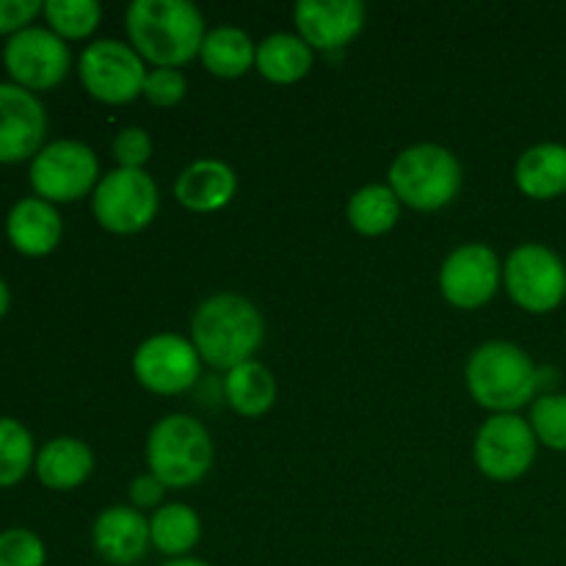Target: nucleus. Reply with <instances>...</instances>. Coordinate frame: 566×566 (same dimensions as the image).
Segmentation results:
<instances>
[{
	"instance_id": "obj_1",
	"label": "nucleus",
	"mask_w": 566,
	"mask_h": 566,
	"mask_svg": "<svg viewBox=\"0 0 566 566\" xmlns=\"http://www.w3.org/2000/svg\"><path fill=\"white\" fill-rule=\"evenodd\" d=\"M130 48L153 66L180 70L202 50L205 17L188 0H133L125 14Z\"/></svg>"
},
{
	"instance_id": "obj_2",
	"label": "nucleus",
	"mask_w": 566,
	"mask_h": 566,
	"mask_svg": "<svg viewBox=\"0 0 566 566\" xmlns=\"http://www.w3.org/2000/svg\"><path fill=\"white\" fill-rule=\"evenodd\" d=\"M263 313L241 293H219L205 298L191 318V343L202 363L230 374L249 363L263 346Z\"/></svg>"
},
{
	"instance_id": "obj_3",
	"label": "nucleus",
	"mask_w": 566,
	"mask_h": 566,
	"mask_svg": "<svg viewBox=\"0 0 566 566\" xmlns=\"http://www.w3.org/2000/svg\"><path fill=\"white\" fill-rule=\"evenodd\" d=\"M464 379L479 407L492 415H517L539 390L542 370L517 343L490 340L470 354Z\"/></svg>"
},
{
	"instance_id": "obj_4",
	"label": "nucleus",
	"mask_w": 566,
	"mask_h": 566,
	"mask_svg": "<svg viewBox=\"0 0 566 566\" xmlns=\"http://www.w3.org/2000/svg\"><path fill=\"white\" fill-rule=\"evenodd\" d=\"M216 459L210 431L191 415H166L147 437V468L166 490L197 486Z\"/></svg>"
},
{
	"instance_id": "obj_5",
	"label": "nucleus",
	"mask_w": 566,
	"mask_h": 566,
	"mask_svg": "<svg viewBox=\"0 0 566 566\" xmlns=\"http://www.w3.org/2000/svg\"><path fill=\"white\" fill-rule=\"evenodd\" d=\"M387 177V186L396 191L398 202L423 213L446 208L462 191V164L440 144L407 147L396 155Z\"/></svg>"
},
{
	"instance_id": "obj_6",
	"label": "nucleus",
	"mask_w": 566,
	"mask_h": 566,
	"mask_svg": "<svg viewBox=\"0 0 566 566\" xmlns=\"http://www.w3.org/2000/svg\"><path fill=\"white\" fill-rule=\"evenodd\" d=\"M158 186L144 169H114L99 177L92 193V213L114 235H136L158 216Z\"/></svg>"
},
{
	"instance_id": "obj_7",
	"label": "nucleus",
	"mask_w": 566,
	"mask_h": 566,
	"mask_svg": "<svg viewBox=\"0 0 566 566\" xmlns=\"http://www.w3.org/2000/svg\"><path fill=\"white\" fill-rule=\"evenodd\" d=\"M147 72L142 55L119 39H97L77 59V75L86 92L108 105L142 97Z\"/></svg>"
},
{
	"instance_id": "obj_8",
	"label": "nucleus",
	"mask_w": 566,
	"mask_h": 566,
	"mask_svg": "<svg viewBox=\"0 0 566 566\" xmlns=\"http://www.w3.org/2000/svg\"><path fill=\"white\" fill-rule=\"evenodd\" d=\"M99 182V160L92 147L75 138L44 144L31 160V186L48 202H75Z\"/></svg>"
},
{
	"instance_id": "obj_9",
	"label": "nucleus",
	"mask_w": 566,
	"mask_h": 566,
	"mask_svg": "<svg viewBox=\"0 0 566 566\" xmlns=\"http://www.w3.org/2000/svg\"><path fill=\"white\" fill-rule=\"evenodd\" d=\"M503 282L517 307L528 313H551L566 298V265L553 249L523 243L509 254Z\"/></svg>"
},
{
	"instance_id": "obj_10",
	"label": "nucleus",
	"mask_w": 566,
	"mask_h": 566,
	"mask_svg": "<svg viewBox=\"0 0 566 566\" xmlns=\"http://www.w3.org/2000/svg\"><path fill=\"white\" fill-rule=\"evenodd\" d=\"M133 374L138 385L155 396H180L199 381L202 357L188 337L160 332L136 348Z\"/></svg>"
},
{
	"instance_id": "obj_11",
	"label": "nucleus",
	"mask_w": 566,
	"mask_h": 566,
	"mask_svg": "<svg viewBox=\"0 0 566 566\" xmlns=\"http://www.w3.org/2000/svg\"><path fill=\"white\" fill-rule=\"evenodd\" d=\"M3 64L17 86L28 92H44L64 81L72 66V53L55 31L28 25L9 36L3 48Z\"/></svg>"
},
{
	"instance_id": "obj_12",
	"label": "nucleus",
	"mask_w": 566,
	"mask_h": 566,
	"mask_svg": "<svg viewBox=\"0 0 566 566\" xmlns=\"http://www.w3.org/2000/svg\"><path fill=\"white\" fill-rule=\"evenodd\" d=\"M534 429L520 415H492L475 434V468L492 481H514L531 470L536 459Z\"/></svg>"
},
{
	"instance_id": "obj_13",
	"label": "nucleus",
	"mask_w": 566,
	"mask_h": 566,
	"mask_svg": "<svg viewBox=\"0 0 566 566\" xmlns=\"http://www.w3.org/2000/svg\"><path fill=\"white\" fill-rule=\"evenodd\" d=\"M503 282V263L486 243L453 249L440 269V291L459 310H479L495 298Z\"/></svg>"
},
{
	"instance_id": "obj_14",
	"label": "nucleus",
	"mask_w": 566,
	"mask_h": 566,
	"mask_svg": "<svg viewBox=\"0 0 566 566\" xmlns=\"http://www.w3.org/2000/svg\"><path fill=\"white\" fill-rule=\"evenodd\" d=\"M48 133V114L39 97L17 83H0V164L36 158Z\"/></svg>"
},
{
	"instance_id": "obj_15",
	"label": "nucleus",
	"mask_w": 566,
	"mask_h": 566,
	"mask_svg": "<svg viewBox=\"0 0 566 566\" xmlns=\"http://www.w3.org/2000/svg\"><path fill=\"white\" fill-rule=\"evenodd\" d=\"M365 3L359 0H298L293 9L298 36L313 50H340L365 28Z\"/></svg>"
},
{
	"instance_id": "obj_16",
	"label": "nucleus",
	"mask_w": 566,
	"mask_h": 566,
	"mask_svg": "<svg viewBox=\"0 0 566 566\" xmlns=\"http://www.w3.org/2000/svg\"><path fill=\"white\" fill-rule=\"evenodd\" d=\"M92 545L108 564L130 566L147 556L149 520L133 506H111L94 520Z\"/></svg>"
},
{
	"instance_id": "obj_17",
	"label": "nucleus",
	"mask_w": 566,
	"mask_h": 566,
	"mask_svg": "<svg viewBox=\"0 0 566 566\" xmlns=\"http://www.w3.org/2000/svg\"><path fill=\"white\" fill-rule=\"evenodd\" d=\"M238 191V177L224 160L202 158L180 171L175 182V197L182 208L193 213H216L227 208Z\"/></svg>"
},
{
	"instance_id": "obj_18",
	"label": "nucleus",
	"mask_w": 566,
	"mask_h": 566,
	"mask_svg": "<svg viewBox=\"0 0 566 566\" xmlns=\"http://www.w3.org/2000/svg\"><path fill=\"white\" fill-rule=\"evenodd\" d=\"M6 232H9V241L14 243L17 252L28 254V258H42L61 243L64 221H61V213L53 202L42 197H25L9 210Z\"/></svg>"
},
{
	"instance_id": "obj_19",
	"label": "nucleus",
	"mask_w": 566,
	"mask_h": 566,
	"mask_svg": "<svg viewBox=\"0 0 566 566\" xmlns=\"http://www.w3.org/2000/svg\"><path fill=\"white\" fill-rule=\"evenodd\" d=\"M36 475L44 486L59 492L77 490L94 470V453L77 437H55L36 453Z\"/></svg>"
},
{
	"instance_id": "obj_20",
	"label": "nucleus",
	"mask_w": 566,
	"mask_h": 566,
	"mask_svg": "<svg viewBox=\"0 0 566 566\" xmlns=\"http://www.w3.org/2000/svg\"><path fill=\"white\" fill-rule=\"evenodd\" d=\"M517 188L531 199H556L566 193V147L556 142L525 149L514 169Z\"/></svg>"
},
{
	"instance_id": "obj_21",
	"label": "nucleus",
	"mask_w": 566,
	"mask_h": 566,
	"mask_svg": "<svg viewBox=\"0 0 566 566\" xmlns=\"http://www.w3.org/2000/svg\"><path fill=\"white\" fill-rule=\"evenodd\" d=\"M254 70L271 83H298L313 70V48L298 33H271L258 44Z\"/></svg>"
},
{
	"instance_id": "obj_22",
	"label": "nucleus",
	"mask_w": 566,
	"mask_h": 566,
	"mask_svg": "<svg viewBox=\"0 0 566 566\" xmlns=\"http://www.w3.org/2000/svg\"><path fill=\"white\" fill-rule=\"evenodd\" d=\"M205 70L216 77H241L258 61V44L247 31L235 25H219L208 31L202 50H199Z\"/></svg>"
},
{
	"instance_id": "obj_23",
	"label": "nucleus",
	"mask_w": 566,
	"mask_h": 566,
	"mask_svg": "<svg viewBox=\"0 0 566 566\" xmlns=\"http://www.w3.org/2000/svg\"><path fill=\"white\" fill-rule=\"evenodd\" d=\"M224 398L241 418H260L276 401L274 374L258 359H249L224 376Z\"/></svg>"
},
{
	"instance_id": "obj_24",
	"label": "nucleus",
	"mask_w": 566,
	"mask_h": 566,
	"mask_svg": "<svg viewBox=\"0 0 566 566\" xmlns=\"http://www.w3.org/2000/svg\"><path fill=\"white\" fill-rule=\"evenodd\" d=\"M202 536V520L186 503H164L149 517V539L158 553L169 558H182L197 547Z\"/></svg>"
},
{
	"instance_id": "obj_25",
	"label": "nucleus",
	"mask_w": 566,
	"mask_h": 566,
	"mask_svg": "<svg viewBox=\"0 0 566 566\" xmlns=\"http://www.w3.org/2000/svg\"><path fill=\"white\" fill-rule=\"evenodd\" d=\"M348 224L359 232V235H385L396 227L398 216H401V202H398L396 191L390 186H365L348 199Z\"/></svg>"
},
{
	"instance_id": "obj_26",
	"label": "nucleus",
	"mask_w": 566,
	"mask_h": 566,
	"mask_svg": "<svg viewBox=\"0 0 566 566\" xmlns=\"http://www.w3.org/2000/svg\"><path fill=\"white\" fill-rule=\"evenodd\" d=\"M36 464L33 437L20 420L0 418V486H14Z\"/></svg>"
},
{
	"instance_id": "obj_27",
	"label": "nucleus",
	"mask_w": 566,
	"mask_h": 566,
	"mask_svg": "<svg viewBox=\"0 0 566 566\" xmlns=\"http://www.w3.org/2000/svg\"><path fill=\"white\" fill-rule=\"evenodd\" d=\"M44 17L61 39H86L99 25L103 9L97 0H48Z\"/></svg>"
},
{
	"instance_id": "obj_28",
	"label": "nucleus",
	"mask_w": 566,
	"mask_h": 566,
	"mask_svg": "<svg viewBox=\"0 0 566 566\" xmlns=\"http://www.w3.org/2000/svg\"><path fill=\"white\" fill-rule=\"evenodd\" d=\"M531 429L536 442L551 451H566V392H545L531 403Z\"/></svg>"
},
{
	"instance_id": "obj_29",
	"label": "nucleus",
	"mask_w": 566,
	"mask_h": 566,
	"mask_svg": "<svg viewBox=\"0 0 566 566\" xmlns=\"http://www.w3.org/2000/svg\"><path fill=\"white\" fill-rule=\"evenodd\" d=\"M44 542L28 528L0 531V566H44Z\"/></svg>"
},
{
	"instance_id": "obj_30",
	"label": "nucleus",
	"mask_w": 566,
	"mask_h": 566,
	"mask_svg": "<svg viewBox=\"0 0 566 566\" xmlns=\"http://www.w3.org/2000/svg\"><path fill=\"white\" fill-rule=\"evenodd\" d=\"M188 92V81L180 70H169V66H153L144 81L142 97L158 108H171V105L182 103Z\"/></svg>"
},
{
	"instance_id": "obj_31",
	"label": "nucleus",
	"mask_w": 566,
	"mask_h": 566,
	"mask_svg": "<svg viewBox=\"0 0 566 566\" xmlns=\"http://www.w3.org/2000/svg\"><path fill=\"white\" fill-rule=\"evenodd\" d=\"M114 158L119 169H144L153 158V138L144 127H125L114 138Z\"/></svg>"
},
{
	"instance_id": "obj_32",
	"label": "nucleus",
	"mask_w": 566,
	"mask_h": 566,
	"mask_svg": "<svg viewBox=\"0 0 566 566\" xmlns=\"http://www.w3.org/2000/svg\"><path fill=\"white\" fill-rule=\"evenodd\" d=\"M44 11V3L39 0H0V33H11L31 25L33 17Z\"/></svg>"
},
{
	"instance_id": "obj_33",
	"label": "nucleus",
	"mask_w": 566,
	"mask_h": 566,
	"mask_svg": "<svg viewBox=\"0 0 566 566\" xmlns=\"http://www.w3.org/2000/svg\"><path fill=\"white\" fill-rule=\"evenodd\" d=\"M127 495H130V506L138 509V512H149L155 509L158 512L164 506V495H166V486L155 479L153 473H144L138 479H133V484L127 486Z\"/></svg>"
},
{
	"instance_id": "obj_34",
	"label": "nucleus",
	"mask_w": 566,
	"mask_h": 566,
	"mask_svg": "<svg viewBox=\"0 0 566 566\" xmlns=\"http://www.w3.org/2000/svg\"><path fill=\"white\" fill-rule=\"evenodd\" d=\"M9 304H11V293H9V285L3 282V276H0V318H3L6 313H9Z\"/></svg>"
},
{
	"instance_id": "obj_35",
	"label": "nucleus",
	"mask_w": 566,
	"mask_h": 566,
	"mask_svg": "<svg viewBox=\"0 0 566 566\" xmlns=\"http://www.w3.org/2000/svg\"><path fill=\"white\" fill-rule=\"evenodd\" d=\"M164 566H210L202 558H191V556H182V558H169Z\"/></svg>"
}]
</instances>
